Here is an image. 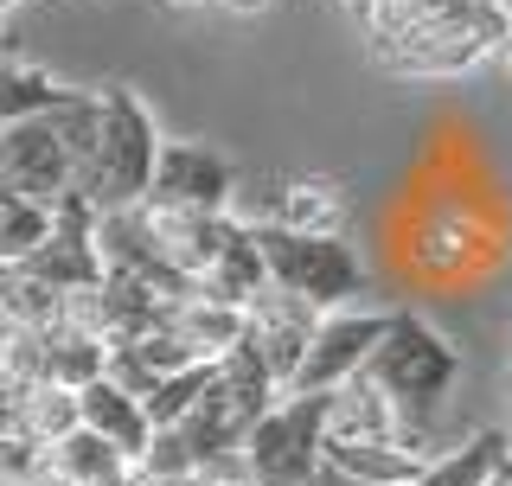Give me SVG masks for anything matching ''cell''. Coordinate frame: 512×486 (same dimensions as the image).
I'll list each match as a JSON object with an SVG mask.
<instances>
[{
    "instance_id": "cell-18",
    "label": "cell",
    "mask_w": 512,
    "mask_h": 486,
    "mask_svg": "<svg viewBox=\"0 0 512 486\" xmlns=\"http://www.w3.org/2000/svg\"><path fill=\"white\" fill-rule=\"evenodd\" d=\"M52 231H58V205H39V199H26V192L0 186V269L39 256L45 243H52Z\"/></svg>"
},
{
    "instance_id": "cell-26",
    "label": "cell",
    "mask_w": 512,
    "mask_h": 486,
    "mask_svg": "<svg viewBox=\"0 0 512 486\" xmlns=\"http://www.w3.org/2000/svg\"><path fill=\"white\" fill-rule=\"evenodd\" d=\"M340 7H346V13H352V20H359V13H365V0H340Z\"/></svg>"
},
{
    "instance_id": "cell-19",
    "label": "cell",
    "mask_w": 512,
    "mask_h": 486,
    "mask_svg": "<svg viewBox=\"0 0 512 486\" xmlns=\"http://www.w3.org/2000/svg\"><path fill=\"white\" fill-rule=\"evenodd\" d=\"M199 288H205V295H218V301H231V307H250L269 288V256H263V243H256L250 224L231 237V250L218 256V269L205 275Z\"/></svg>"
},
{
    "instance_id": "cell-10",
    "label": "cell",
    "mask_w": 512,
    "mask_h": 486,
    "mask_svg": "<svg viewBox=\"0 0 512 486\" xmlns=\"http://www.w3.org/2000/svg\"><path fill=\"white\" fill-rule=\"evenodd\" d=\"M148 224H154L160 256H167L173 269L199 275V282L218 269V256L231 250V237L244 231L231 212H186V205H154V199H148Z\"/></svg>"
},
{
    "instance_id": "cell-11",
    "label": "cell",
    "mask_w": 512,
    "mask_h": 486,
    "mask_svg": "<svg viewBox=\"0 0 512 486\" xmlns=\"http://www.w3.org/2000/svg\"><path fill=\"white\" fill-rule=\"evenodd\" d=\"M32 486H135V455H122L96 429H71L64 442L39 448Z\"/></svg>"
},
{
    "instance_id": "cell-2",
    "label": "cell",
    "mask_w": 512,
    "mask_h": 486,
    "mask_svg": "<svg viewBox=\"0 0 512 486\" xmlns=\"http://www.w3.org/2000/svg\"><path fill=\"white\" fill-rule=\"evenodd\" d=\"M160 148H167V141H160L148 103H141L128 84H109L103 90V154H96V186H90V205H96V212H128V205H148Z\"/></svg>"
},
{
    "instance_id": "cell-22",
    "label": "cell",
    "mask_w": 512,
    "mask_h": 486,
    "mask_svg": "<svg viewBox=\"0 0 512 486\" xmlns=\"http://www.w3.org/2000/svg\"><path fill=\"white\" fill-rule=\"evenodd\" d=\"M199 486H256L250 461H244V448H237V455H218V461H205V467H199Z\"/></svg>"
},
{
    "instance_id": "cell-9",
    "label": "cell",
    "mask_w": 512,
    "mask_h": 486,
    "mask_svg": "<svg viewBox=\"0 0 512 486\" xmlns=\"http://www.w3.org/2000/svg\"><path fill=\"white\" fill-rule=\"evenodd\" d=\"M154 205H186V212H231L237 199V173L224 167L212 148L199 141H167L154 167Z\"/></svg>"
},
{
    "instance_id": "cell-28",
    "label": "cell",
    "mask_w": 512,
    "mask_h": 486,
    "mask_svg": "<svg viewBox=\"0 0 512 486\" xmlns=\"http://www.w3.org/2000/svg\"><path fill=\"white\" fill-rule=\"evenodd\" d=\"M186 7H212V0H186Z\"/></svg>"
},
{
    "instance_id": "cell-23",
    "label": "cell",
    "mask_w": 512,
    "mask_h": 486,
    "mask_svg": "<svg viewBox=\"0 0 512 486\" xmlns=\"http://www.w3.org/2000/svg\"><path fill=\"white\" fill-rule=\"evenodd\" d=\"M212 7H218V13H231V20H256L269 0H212Z\"/></svg>"
},
{
    "instance_id": "cell-16",
    "label": "cell",
    "mask_w": 512,
    "mask_h": 486,
    "mask_svg": "<svg viewBox=\"0 0 512 486\" xmlns=\"http://www.w3.org/2000/svg\"><path fill=\"white\" fill-rule=\"evenodd\" d=\"M45 333V378L64 384V391H84V384L109 378V359H116V346L109 339H96L84 327H64V320H52Z\"/></svg>"
},
{
    "instance_id": "cell-13",
    "label": "cell",
    "mask_w": 512,
    "mask_h": 486,
    "mask_svg": "<svg viewBox=\"0 0 512 486\" xmlns=\"http://www.w3.org/2000/svg\"><path fill=\"white\" fill-rule=\"evenodd\" d=\"M0 435H20V442H32V448H52V442H64L71 429H84V397L77 391H64V384H32L26 397H0Z\"/></svg>"
},
{
    "instance_id": "cell-20",
    "label": "cell",
    "mask_w": 512,
    "mask_h": 486,
    "mask_svg": "<svg viewBox=\"0 0 512 486\" xmlns=\"http://www.w3.org/2000/svg\"><path fill=\"white\" fill-rule=\"evenodd\" d=\"M77 90H64L52 71H39V64H26L20 52L7 58V71H0V122H26V116H52L64 109Z\"/></svg>"
},
{
    "instance_id": "cell-8",
    "label": "cell",
    "mask_w": 512,
    "mask_h": 486,
    "mask_svg": "<svg viewBox=\"0 0 512 486\" xmlns=\"http://www.w3.org/2000/svg\"><path fill=\"white\" fill-rule=\"evenodd\" d=\"M320 320H327V307H314V301L288 295V288H276V282H269L263 295L250 301V333H244V339L269 359V371H276L282 391L295 384V371H301V359H308V346H314Z\"/></svg>"
},
{
    "instance_id": "cell-7",
    "label": "cell",
    "mask_w": 512,
    "mask_h": 486,
    "mask_svg": "<svg viewBox=\"0 0 512 486\" xmlns=\"http://www.w3.org/2000/svg\"><path fill=\"white\" fill-rule=\"evenodd\" d=\"M391 320H397V314L333 307V314L320 320V333H314V346H308V359H301V371H295V384H288V391H301V397H333L346 378H359V371L372 365V352L384 346Z\"/></svg>"
},
{
    "instance_id": "cell-5",
    "label": "cell",
    "mask_w": 512,
    "mask_h": 486,
    "mask_svg": "<svg viewBox=\"0 0 512 486\" xmlns=\"http://www.w3.org/2000/svg\"><path fill=\"white\" fill-rule=\"evenodd\" d=\"M372 378L391 391L404 410L416 416H436V403L448 397V384L461 378V352L448 346V339L429 327L423 314H397L391 333H384V346L372 352Z\"/></svg>"
},
{
    "instance_id": "cell-24",
    "label": "cell",
    "mask_w": 512,
    "mask_h": 486,
    "mask_svg": "<svg viewBox=\"0 0 512 486\" xmlns=\"http://www.w3.org/2000/svg\"><path fill=\"white\" fill-rule=\"evenodd\" d=\"M314 486H372V480H352V474H340V467H320V474H314Z\"/></svg>"
},
{
    "instance_id": "cell-3",
    "label": "cell",
    "mask_w": 512,
    "mask_h": 486,
    "mask_svg": "<svg viewBox=\"0 0 512 486\" xmlns=\"http://www.w3.org/2000/svg\"><path fill=\"white\" fill-rule=\"evenodd\" d=\"M269 256V282L314 307H352L365 288V263L346 237H314V231H282V224H250Z\"/></svg>"
},
{
    "instance_id": "cell-25",
    "label": "cell",
    "mask_w": 512,
    "mask_h": 486,
    "mask_svg": "<svg viewBox=\"0 0 512 486\" xmlns=\"http://www.w3.org/2000/svg\"><path fill=\"white\" fill-rule=\"evenodd\" d=\"M487 486H512V448L500 455V467H493V474H487Z\"/></svg>"
},
{
    "instance_id": "cell-15",
    "label": "cell",
    "mask_w": 512,
    "mask_h": 486,
    "mask_svg": "<svg viewBox=\"0 0 512 486\" xmlns=\"http://www.w3.org/2000/svg\"><path fill=\"white\" fill-rule=\"evenodd\" d=\"M84 429H96V435H109V442L122 448V455H148V442H154V416H148V403H141L135 391H122L116 378H96V384H84Z\"/></svg>"
},
{
    "instance_id": "cell-21",
    "label": "cell",
    "mask_w": 512,
    "mask_h": 486,
    "mask_svg": "<svg viewBox=\"0 0 512 486\" xmlns=\"http://www.w3.org/2000/svg\"><path fill=\"white\" fill-rule=\"evenodd\" d=\"M218 384V365H192L180 371V378H167L160 391L148 397V416H154V429H180L192 410H199V397Z\"/></svg>"
},
{
    "instance_id": "cell-12",
    "label": "cell",
    "mask_w": 512,
    "mask_h": 486,
    "mask_svg": "<svg viewBox=\"0 0 512 486\" xmlns=\"http://www.w3.org/2000/svg\"><path fill=\"white\" fill-rule=\"evenodd\" d=\"M154 327H167L173 339H186L192 352H199V359H224V352L237 346V339L250 333V307H231V301H218V295H186V301H167L160 307V320Z\"/></svg>"
},
{
    "instance_id": "cell-4",
    "label": "cell",
    "mask_w": 512,
    "mask_h": 486,
    "mask_svg": "<svg viewBox=\"0 0 512 486\" xmlns=\"http://www.w3.org/2000/svg\"><path fill=\"white\" fill-rule=\"evenodd\" d=\"M506 39L512 20H448V26L404 32V39H365V58L391 77H410V84H442V77L493 64Z\"/></svg>"
},
{
    "instance_id": "cell-6",
    "label": "cell",
    "mask_w": 512,
    "mask_h": 486,
    "mask_svg": "<svg viewBox=\"0 0 512 486\" xmlns=\"http://www.w3.org/2000/svg\"><path fill=\"white\" fill-rule=\"evenodd\" d=\"M244 461H250L256 486H314V474L327 467V397L288 391L250 429Z\"/></svg>"
},
{
    "instance_id": "cell-17",
    "label": "cell",
    "mask_w": 512,
    "mask_h": 486,
    "mask_svg": "<svg viewBox=\"0 0 512 486\" xmlns=\"http://www.w3.org/2000/svg\"><path fill=\"white\" fill-rule=\"evenodd\" d=\"M327 461L352 480H372V486H416L423 480V455L397 442H327Z\"/></svg>"
},
{
    "instance_id": "cell-1",
    "label": "cell",
    "mask_w": 512,
    "mask_h": 486,
    "mask_svg": "<svg viewBox=\"0 0 512 486\" xmlns=\"http://www.w3.org/2000/svg\"><path fill=\"white\" fill-rule=\"evenodd\" d=\"M103 154V90H77L52 116L0 122V186L39 205L90 199Z\"/></svg>"
},
{
    "instance_id": "cell-14",
    "label": "cell",
    "mask_w": 512,
    "mask_h": 486,
    "mask_svg": "<svg viewBox=\"0 0 512 486\" xmlns=\"http://www.w3.org/2000/svg\"><path fill=\"white\" fill-rule=\"evenodd\" d=\"M256 224L314 231V237H346V199H340V186H333V180H276Z\"/></svg>"
},
{
    "instance_id": "cell-29",
    "label": "cell",
    "mask_w": 512,
    "mask_h": 486,
    "mask_svg": "<svg viewBox=\"0 0 512 486\" xmlns=\"http://www.w3.org/2000/svg\"><path fill=\"white\" fill-rule=\"evenodd\" d=\"M0 7H20V0H0Z\"/></svg>"
},
{
    "instance_id": "cell-27",
    "label": "cell",
    "mask_w": 512,
    "mask_h": 486,
    "mask_svg": "<svg viewBox=\"0 0 512 486\" xmlns=\"http://www.w3.org/2000/svg\"><path fill=\"white\" fill-rule=\"evenodd\" d=\"M500 64H506V71H512V39H506V45H500Z\"/></svg>"
}]
</instances>
